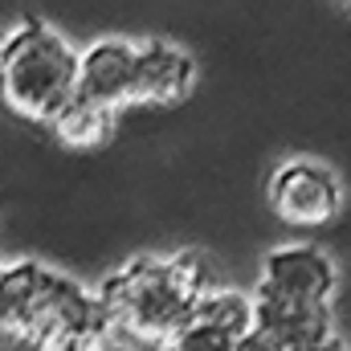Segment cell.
<instances>
[{
	"instance_id": "6da1fadb",
	"label": "cell",
	"mask_w": 351,
	"mask_h": 351,
	"mask_svg": "<svg viewBox=\"0 0 351 351\" xmlns=\"http://www.w3.org/2000/svg\"><path fill=\"white\" fill-rule=\"evenodd\" d=\"M0 335L33 351H86L114 331L98 294L78 278L12 262L0 269Z\"/></svg>"
},
{
	"instance_id": "7a4b0ae2",
	"label": "cell",
	"mask_w": 351,
	"mask_h": 351,
	"mask_svg": "<svg viewBox=\"0 0 351 351\" xmlns=\"http://www.w3.org/2000/svg\"><path fill=\"white\" fill-rule=\"evenodd\" d=\"M213 265L200 250H176L168 258H131L94 290L110 331L143 343H168L180 327L192 323L196 302L213 290Z\"/></svg>"
},
{
	"instance_id": "3957f363",
	"label": "cell",
	"mask_w": 351,
	"mask_h": 351,
	"mask_svg": "<svg viewBox=\"0 0 351 351\" xmlns=\"http://www.w3.org/2000/svg\"><path fill=\"white\" fill-rule=\"evenodd\" d=\"M0 94L12 114L29 123H53V114L78 94V49L45 21L25 16L4 37Z\"/></svg>"
},
{
	"instance_id": "277c9868",
	"label": "cell",
	"mask_w": 351,
	"mask_h": 351,
	"mask_svg": "<svg viewBox=\"0 0 351 351\" xmlns=\"http://www.w3.org/2000/svg\"><path fill=\"white\" fill-rule=\"evenodd\" d=\"M269 208L278 221L294 225V229H323L343 213V180L335 168H327L323 160L311 156H294L282 160L269 172Z\"/></svg>"
},
{
	"instance_id": "5b68a950",
	"label": "cell",
	"mask_w": 351,
	"mask_h": 351,
	"mask_svg": "<svg viewBox=\"0 0 351 351\" xmlns=\"http://www.w3.org/2000/svg\"><path fill=\"white\" fill-rule=\"evenodd\" d=\"M339 290V265L315 241H286L262 258L258 298L290 306H331Z\"/></svg>"
},
{
	"instance_id": "8992f818",
	"label": "cell",
	"mask_w": 351,
	"mask_h": 351,
	"mask_svg": "<svg viewBox=\"0 0 351 351\" xmlns=\"http://www.w3.org/2000/svg\"><path fill=\"white\" fill-rule=\"evenodd\" d=\"M196 86V58L164 37L135 41V90L131 106H176Z\"/></svg>"
},
{
	"instance_id": "52a82bcc",
	"label": "cell",
	"mask_w": 351,
	"mask_h": 351,
	"mask_svg": "<svg viewBox=\"0 0 351 351\" xmlns=\"http://www.w3.org/2000/svg\"><path fill=\"white\" fill-rule=\"evenodd\" d=\"M131 90H135V41L98 37L78 53V98L119 114L131 106Z\"/></svg>"
},
{
	"instance_id": "ba28073f",
	"label": "cell",
	"mask_w": 351,
	"mask_h": 351,
	"mask_svg": "<svg viewBox=\"0 0 351 351\" xmlns=\"http://www.w3.org/2000/svg\"><path fill=\"white\" fill-rule=\"evenodd\" d=\"M254 331L274 351H298L335 335L331 306H290V302H274L258 294H254Z\"/></svg>"
},
{
	"instance_id": "9c48e42d",
	"label": "cell",
	"mask_w": 351,
	"mask_h": 351,
	"mask_svg": "<svg viewBox=\"0 0 351 351\" xmlns=\"http://www.w3.org/2000/svg\"><path fill=\"white\" fill-rule=\"evenodd\" d=\"M53 139L62 143V147H70V152H98V147H106L110 139H114V127H119V114H110V110H102V106H94L86 98H70L58 114H53Z\"/></svg>"
},
{
	"instance_id": "30bf717a",
	"label": "cell",
	"mask_w": 351,
	"mask_h": 351,
	"mask_svg": "<svg viewBox=\"0 0 351 351\" xmlns=\"http://www.w3.org/2000/svg\"><path fill=\"white\" fill-rule=\"evenodd\" d=\"M192 319L225 331L229 339H245V335H254V294L233 290V286H213L196 302V315Z\"/></svg>"
},
{
	"instance_id": "8fae6325",
	"label": "cell",
	"mask_w": 351,
	"mask_h": 351,
	"mask_svg": "<svg viewBox=\"0 0 351 351\" xmlns=\"http://www.w3.org/2000/svg\"><path fill=\"white\" fill-rule=\"evenodd\" d=\"M233 348H237V339H229L225 331H217V327H208V323L192 319V323H188V327H180V331H176L160 351H233Z\"/></svg>"
},
{
	"instance_id": "7c38bea8",
	"label": "cell",
	"mask_w": 351,
	"mask_h": 351,
	"mask_svg": "<svg viewBox=\"0 0 351 351\" xmlns=\"http://www.w3.org/2000/svg\"><path fill=\"white\" fill-rule=\"evenodd\" d=\"M298 351H351V343L339 339V335H327V339H319V343H311V348H298Z\"/></svg>"
},
{
	"instance_id": "4fadbf2b",
	"label": "cell",
	"mask_w": 351,
	"mask_h": 351,
	"mask_svg": "<svg viewBox=\"0 0 351 351\" xmlns=\"http://www.w3.org/2000/svg\"><path fill=\"white\" fill-rule=\"evenodd\" d=\"M86 351H135L131 343H119V335H106V339H98L94 348H86Z\"/></svg>"
},
{
	"instance_id": "5bb4252c",
	"label": "cell",
	"mask_w": 351,
	"mask_h": 351,
	"mask_svg": "<svg viewBox=\"0 0 351 351\" xmlns=\"http://www.w3.org/2000/svg\"><path fill=\"white\" fill-rule=\"evenodd\" d=\"M4 37H8V33H0V62H4Z\"/></svg>"
}]
</instances>
